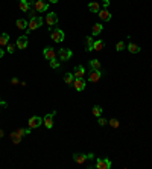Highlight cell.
I'll use <instances>...</instances> for the list:
<instances>
[{
  "label": "cell",
  "instance_id": "1",
  "mask_svg": "<svg viewBox=\"0 0 152 169\" xmlns=\"http://www.w3.org/2000/svg\"><path fill=\"white\" fill-rule=\"evenodd\" d=\"M41 24H43V19H41V15H35V17L29 19V23H27V34H30L32 31L38 29ZM27 34H26V35H27Z\"/></svg>",
  "mask_w": 152,
  "mask_h": 169
},
{
  "label": "cell",
  "instance_id": "2",
  "mask_svg": "<svg viewBox=\"0 0 152 169\" xmlns=\"http://www.w3.org/2000/svg\"><path fill=\"white\" fill-rule=\"evenodd\" d=\"M50 38L52 41H55V43H62L64 41V38H66V34H64V31L62 29H50Z\"/></svg>",
  "mask_w": 152,
  "mask_h": 169
},
{
  "label": "cell",
  "instance_id": "3",
  "mask_svg": "<svg viewBox=\"0 0 152 169\" xmlns=\"http://www.w3.org/2000/svg\"><path fill=\"white\" fill-rule=\"evenodd\" d=\"M34 9L37 12H44L49 9V2L47 0H35L34 2Z\"/></svg>",
  "mask_w": 152,
  "mask_h": 169
},
{
  "label": "cell",
  "instance_id": "4",
  "mask_svg": "<svg viewBox=\"0 0 152 169\" xmlns=\"http://www.w3.org/2000/svg\"><path fill=\"white\" fill-rule=\"evenodd\" d=\"M72 50L70 49H59L58 50V58H59V61H69L70 58H72Z\"/></svg>",
  "mask_w": 152,
  "mask_h": 169
},
{
  "label": "cell",
  "instance_id": "5",
  "mask_svg": "<svg viewBox=\"0 0 152 169\" xmlns=\"http://www.w3.org/2000/svg\"><path fill=\"white\" fill-rule=\"evenodd\" d=\"M46 23L49 24V31H50L52 27H55V26L58 24V15H56L55 12H47V15H46Z\"/></svg>",
  "mask_w": 152,
  "mask_h": 169
},
{
  "label": "cell",
  "instance_id": "6",
  "mask_svg": "<svg viewBox=\"0 0 152 169\" xmlns=\"http://www.w3.org/2000/svg\"><path fill=\"white\" fill-rule=\"evenodd\" d=\"M111 160L110 159H98L96 160V166L94 168L98 169H111Z\"/></svg>",
  "mask_w": 152,
  "mask_h": 169
},
{
  "label": "cell",
  "instance_id": "7",
  "mask_svg": "<svg viewBox=\"0 0 152 169\" xmlns=\"http://www.w3.org/2000/svg\"><path fill=\"white\" fill-rule=\"evenodd\" d=\"M43 123V119L40 117V116H32L29 122H27V126L30 128V130H35V128H40V125Z\"/></svg>",
  "mask_w": 152,
  "mask_h": 169
},
{
  "label": "cell",
  "instance_id": "8",
  "mask_svg": "<svg viewBox=\"0 0 152 169\" xmlns=\"http://www.w3.org/2000/svg\"><path fill=\"white\" fill-rule=\"evenodd\" d=\"M56 114V111H52L49 114H46L44 117H43V123H44V126L47 128V130H50L52 126H53V116Z\"/></svg>",
  "mask_w": 152,
  "mask_h": 169
},
{
  "label": "cell",
  "instance_id": "9",
  "mask_svg": "<svg viewBox=\"0 0 152 169\" xmlns=\"http://www.w3.org/2000/svg\"><path fill=\"white\" fill-rule=\"evenodd\" d=\"M85 85H87V82H85L84 78H75V81H73V87L76 89V92H82V90L85 89Z\"/></svg>",
  "mask_w": 152,
  "mask_h": 169
},
{
  "label": "cell",
  "instance_id": "10",
  "mask_svg": "<svg viewBox=\"0 0 152 169\" xmlns=\"http://www.w3.org/2000/svg\"><path fill=\"white\" fill-rule=\"evenodd\" d=\"M73 160H75L78 165H84L88 160V155L87 154H81V152H75L73 154Z\"/></svg>",
  "mask_w": 152,
  "mask_h": 169
},
{
  "label": "cell",
  "instance_id": "11",
  "mask_svg": "<svg viewBox=\"0 0 152 169\" xmlns=\"http://www.w3.org/2000/svg\"><path fill=\"white\" fill-rule=\"evenodd\" d=\"M101 76H102L101 70H93L91 69V72L88 73V82H98L101 79Z\"/></svg>",
  "mask_w": 152,
  "mask_h": 169
},
{
  "label": "cell",
  "instance_id": "12",
  "mask_svg": "<svg viewBox=\"0 0 152 169\" xmlns=\"http://www.w3.org/2000/svg\"><path fill=\"white\" fill-rule=\"evenodd\" d=\"M98 15L101 17L102 22H110L111 20V12L106 9V8H103V9H101L99 12H98Z\"/></svg>",
  "mask_w": 152,
  "mask_h": 169
},
{
  "label": "cell",
  "instance_id": "13",
  "mask_svg": "<svg viewBox=\"0 0 152 169\" xmlns=\"http://www.w3.org/2000/svg\"><path fill=\"white\" fill-rule=\"evenodd\" d=\"M43 55H44V58H46V60H49V61H50V60H53V58L56 56V52H55L50 46H47V47H44V50H43Z\"/></svg>",
  "mask_w": 152,
  "mask_h": 169
},
{
  "label": "cell",
  "instance_id": "14",
  "mask_svg": "<svg viewBox=\"0 0 152 169\" xmlns=\"http://www.w3.org/2000/svg\"><path fill=\"white\" fill-rule=\"evenodd\" d=\"M17 49H26L27 47V35H22L17 38Z\"/></svg>",
  "mask_w": 152,
  "mask_h": 169
},
{
  "label": "cell",
  "instance_id": "15",
  "mask_svg": "<svg viewBox=\"0 0 152 169\" xmlns=\"http://www.w3.org/2000/svg\"><path fill=\"white\" fill-rule=\"evenodd\" d=\"M30 6H32V3H30L29 0H20V2H18V8H20L23 12H29V11H30Z\"/></svg>",
  "mask_w": 152,
  "mask_h": 169
},
{
  "label": "cell",
  "instance_id": "16",
  "mask_svg": "<svg viewBox=\"0 0 152 169\" xmlns=\"http://www.w3.org/2000/svg\"><path fill=\"white\" fill-rule=\"evenodd\" d=\"M102 31H103V24H101V23L93 24V27H91V34H93V37L99 35V34H101Z\"/></svg>",
  "mask_w": 152,
  "mask_h": 169
},
{
  "label": "cell",
  "instance_id": "17",
  "mask_svg": "<svg viewBox=\"0 0 152 169\" xmlns=\"http://www.w3.org/2000/svg\"><path fill=\"white\" fill-rule=\"evenodd\" d=\"M88 9H90L91 12L98 14V12L101 11V5H99L98 2H90V3H88Z\"/></svg>",
  "mask_w": 152,
  "mask_h": 169
},
{
  "label": "cell",
  "instance_id": "18",
  "mask_svg": "<svg viewBox=\"0 0 152 169\" xmlns=\"http://www.w3.org/2000/svg\"><path fill=\"white\" fill-rule=\"evenodd\" d=\"M75 78H84V75H85V69H84V66H76L75 67Z\"/></svg>",
  "mask_w": 152,
  "mask_h": 169
},
{
  "label": "cell",
  "instance_id": "19",
  "mask_svg": "<svg viewBox=\"0 0 152 169\" xmlns=\"http://www.w3.org/2000/svg\"><path fill=\"white\" fill-rule=\"evenodd\" d=\"M126 47H128V50H129L131 53H138V52L142 50V49H140V46H137L135 43H128Z\"/></svg>",
  "mask_w": 152,
  "mask_h": 169
},
{
  "label": "cell",
  "instance_id": "20",
  "mask_svg": "<svg viewBox=\"0 0 152 169\" xmlns=\"http://www.w3.org/2000/svg\"><path fill=\"white\" fill-rule=\"evenodd\" d=\"M64 81L67 85H73V81H75V75L73 73H66L64 75Z\"/></svg>",
  "mask_w": 152,
  "mask_h": 169
},
{
  "label": "cell",
  "instance_id": "21",
  "mask_svg": "<svg viewBox=\"0 0 152 169\" xmlns=\"http://www.w3.org/2000/svg\"><path fill=\"white\" fill-rule=\"evenodd\" d=\"M103 47H105V41H102V40L93 41V50H102Z\"/></svg>",
  "mask_w": 152,
  "mask_h": 169
},
{
  "label": "cell",
  "instance_id": "22",
  "mask_svg": "<svg viewBox=\"0 0 152 169\" xmlns=\"http://www.w3.org/2000/svg\"><path fill=\"white\" fill-rule=\"evenodd\" d=\"M9 136H11V140H12V143H20V142H22V136H20L17 131L11 133Z\"/></svg>",
  "mask_w": 152,
  "mask_h": 169
},
{
  "label": "cell",
  "instance_id": "23",
  "mask_svg": "<svg viewBox=\"0 0 152 169\" xmlns=\"http://www.w3.org/2000/svg\"><path fill=\"white\" fill-rule=\"evenodd\" d=\"M85 50L87 52H93V38L91 37L85 38Z\"/></svg>",
  "mask_w": 152,
  "mask_h": 169
},
{
  "label": "cell",
  "instance_id": "24",
  "mask_svg": "<svg viewBox=\"0 0 152 169\" xmlns=\"http://www.w3.org/2000/svg\"><path fill=\"white\" fill-rule=\"evenodd\" d=\"M8 43H9V35L8 34H2L0 35V47L8 46Z\"/></svg>",
  "mask_w": 152,
  "mask_h": 169
},
{
  "label": "cell",
  "instance_id": "25",
  "mask_svg": "<svg viewBox=\"0 0 152 169\" xmlns=\"http://www.w3.org/2000/svg\"><path fill=\"white\" fill-rule=\"evenodd\" d=\"M15 24H17L18 29H27V20H25V19H18L15 22Z\"/></svg>",
  "mask_w": 152,
  "mask_h": 169
},
{
  "label": "cell",
  "instance_id": "26",
  "mask_svg": "<svg viewBox=\"0 0 152 169\" xmlns=\"http://www.w3.org/2000/svg\"><path fill=\"white\" fill-rule=\"evenodd\" d=\"M90 67L93 70H101V61L99 60H91L90 61Z\"/></svg>",
  "mask_w": 152,
  "mask_h": 169
},
{
  "label": "cell",
  "instance_id": "27",
  "mask_svg": "<svg viewBox=\"0 0 152 169\" xmlns=\"http://www.w3.org/2000/svg\"><path fill=\"white\" fill-rule=\"evenodd\" d=\"M102 111H103V110H102L101 105H94V107H93V110H91V113H93L96 117H99V116H101Z\"/></svg>",
  "mask_w": 152,
  "mask_h": 169
},
{
  "label": "cell",
  "instance_id": "28",
  "mask_svg": "<svg viewBox=\"0 0 152 169\" xmlns=\"http://www.w3.org/2000/svg\"><path fill=\"white\" fill-rule=\"evenodd\" d=\"M17 133H18V134L23 137V136H27V134H30V128H29V126H27V128H18V130H17Z\"/></svg>",
  "mask_w": 152,
  "mask_h": 169
},
{
  "label": "cell",
  "instance_id": "29",
  "mask_svg": "<svg viewBox=\"0 0 152 169\" xmlns=\"http://www.w3.org/2000/svg\"><path fill=\"white\" fill-rule=\"evenodd\" d=\"M116 50H117V52H122V50H125V41H119V43L116 44Z\"/></svg>",
  "mask_w": 152,
  "mask_h": 169
},
{
  "label": "cell",
  "instance_id": "30",
  "mask_svg": "<svg viewBox=\"0 0 152 169\" xmlns=\"http://www.w3.org/2000/svg\"><path fill=\"white\" fill-rule=\"evenodd\" d=\"M49 64H50L52 69H58V67H59V61H56L55 58H53V60H50V63H49Z\"/></svg>",
  "mask_w": 152,
  "mask_h": 169
},
{
  "label": "cell",
  "instance_id": "31",
  "mask_svg": "<svg viewBox=\"0 0 152 169\" xmlns=\"http://www.w3.org/2000/svg\"><path fill=\"white\" fill-rule=\"evenodd\" d=\"M108 123H110L113 128H119V121H117V119H111V121H108Z\"/></svg>",
  "mask_w": 152,
  "mask_h": 169
},
{
  "label": "cell",
  "instance_id": "32",
  "mask_svg": "<svg viewBox=\"0 0 152 169\" xmlns=\"http://www.w3.org/2000/svg\"><path fill=\"white\" fill-rule=\"evenodd\" d=\"M98 123H99L101 126H103V125H106V123H108V121H106L105 117H102V116H99V117H98Z\"/></svg>",
  "mask_w": 152,
  "mask_h": 169
},
{
  "label": "cell",
  "instance_id": "33",
  "mask_svg": "<svg viewBox=\"0 0 152 169\" xmlns=\"http://www.w3.org/2000/svg\"><path fill=\"white\" fill-rule=\"evenodd\" d=\"M14 50H15V44L8 43V52H9V53H14Z\"/></svg>",
  "mask_w": 152,
  "mask_h": 169
},
{
  "label": "cell",
  "instance_id": "34",
  "mask_svg": "<svg viewBox=\"0 0 152 169\" xmlns=\"http://www.w3.org/2000/svg\"><path fill=\"white\" fill-rule=\"evenodd\" d=\"M102 5H103V8H108L110 6V0H102Z\"/></svg>",
  "mask_w": 152,
  "mask_h": 169
},
{
  "label": "cell",
  "instance_id": "35",
  "mask_svg": "<svg viewBox=\"0 0 152 169\" xmlns=\"http://www.w3.org/2000/svg\"><path fill=\"white\" fill-rule=\"evenodd\" d=\"M35 12H37L35 9H34V11H29V19H32V17H35Z\"/></svg>",
  "mask_w": 152,
  "mask_h": 169
},
{
  "label": "cell",
  "instance_id": "36",
  "mask_svg": "<svg viewBox=\"0 0 152 169\" xmlns=\"http://www.w3.org/2000/svg\"><path fill=\"white\" fill-rule=\"evenodd\" d=\"M11 82H12L14 85H17V84H18V79H17V78H12V79H11Z\"/></svg>",
  "mask_w": 152,
  "mask_h": 169
},
{
  "label": "cell",
  "instance_id": "37",
  "mask_svg": "<svg viewBox=\"0 0 152 169\" xmlns=\"http://www.w3.org/2000/svg\"><path fill=\"white\" fill-rule=\"evenodd\" d=\"M47 2H49V3H58L59 0H47Z\"/></svg>",
  "mask_w": 152,
  "mask_h": 169
},
{
  "label": "cell",
  "instance_id": "38",
  "mask_svg": "<svg viewBox=\"0 0 152 169\" xmlns=\"http://www.w3.org/2000/svg\"><path fill=\"white\" fill-rule=\"evenodd\" d=\"M3 53H5V52H3V49L0 47V58H2V56H3Z\"/></svg>",
  "mask_w": 152,
  "mask_h": 169
},
{
  "label": "cell",
  "instance_id": "39",
  "mask_svg": "<svg viewBox=\"0 0 152 169\" xmlns=\"http://www.w3.org/2000/svg\"><path fill=\"white\" fill-rule=\"evenodd\" d=\"M2 136H3V131H2V130H0V137H2Z\"/></svg>",
  "mask_w": 152,
  "mask_h": 169
},
{
  "label": "cell",
  "instance_id": "40",
  "mask_svg": "<svg viewBox=\"0 0 152 169\" xmlns=\"http://www.w3.org/2000/svg\"><path fill=\"white\" fill-rule=\"evenodd\" d=\"M0 104H2V99H0Z\"/></svg>",
  "mask_w": 152,
  "mask_h": 169
},
{
  "label": "cell",
  "instance_id": "41",
  "mask_svg": "<svg viewBox=\"0 0 152 169\" xmlns=\"http://www.w3.org/2000/svg\"><path fill=\"white\" fill-rule=\"evenodd\" d=\"M151 69H152V64H151Z\"/></svg>",
  "mask_w": 152,
  "mask_h": 169
}]
</instances>
